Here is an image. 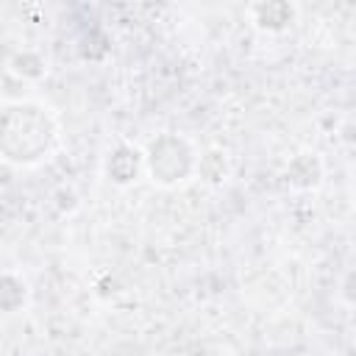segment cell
Returning <instances> with one entry per match:
<instances>
[{
	"label": "cell",
	"instance_id": "cell-1",
	"mask_svg": "<svg viewBox=\"0 0 356 356\" xmlns=\"http://www.w3.org/2000/svg\"><path fill=\"white\" fill-rule=\"evenodd\" d=\"M58 136L53 114L39 103H14L3 111L0 122V153L6 161L28 167L53 150Z\"/></svg>",
	"mask_w": 356,
	"mask_h": 356
},
{
	"label": "cell",
	"instance_id": "cell-3",
	"mask_svg": "<svg viewBox=\"0 0 356 356\" xmlns=\"http://www.w3.org/2000/svg\"><path fill=\"white\" fill-rule=\"evenodd\" d=\"M142 164H145V156H142L136 147H131V145H117V147L106 156V175H108V181L125 186V184H131V181L139 178Z\"/></svg>",
	"mask_w": 356,
	"mask_h": 356
},
{
	"label": "cell",
	"instance_id": "cell-5",
	"mask_svg": "<svg viewBox=\"0 0 356 356\" xmlns=\"http://www.w3.org/2000/svg\"><path fill=\"white\" fill-rule=\"evenodd\" d=\"M323 181V161L317 153H298L286 164V184L295 189H317Z\"/></svg>",
	"mask_w": 356,
	"mask_h": 356
},
{
	"label": "cell",
	"instance_id": "cell-7",
	"mask_svg": "<svg viewBox=\"0 0 356 356\" xmlns=\"http://www.w3.org/2000/svg\"><path fill=\"white\" fill-rule=\"evenodd\" d=\"M197 175L211 184V186H220L225 178H228V159L222 150H209L197 159Z\"/></svg>",
	"mask_w": 356,
	"mask_h": 356
},
{
	"label": "cell",
	"instance_id": "cell-9",
	"mask_svg": "<svg viewBox=\"0 0 356 356\" xmlns=\"http://www.w3.org/2000/svg\"><path fill=\"white\" fill-rule=\"evenodd\" d=\"M339 292H342V300H345V303L356 306V267L345 273V278H342V284H339Z\"/></svg>",
	"mask_w": 356,
	"mask_h": 356
},
{
	"label": "cell",
	"instance_id": "cell-2",
	"mask_svg": "<svg viewBox=\"0 0 356 356\" xmlns=\"http://www.w3.org/2000/svg\"><path fill=\"white\" fill-rule=\"evenodd\" d=\"M145 167L150 178L161 186H175L197 170V156L189 139L178 134H159L145 153Z\"/></svg>",
	"mask_w": 356,
	"mask_h": 356
},
{
	"label": "cell",
	"instance_id": "cell-4",
	"mask_svg": "<svg viewBox=\"0 0 356 356\" xmlns=\"http://www.w3.org/2000/svg\"><path fill=\"white\" fill-rule=\"evenodd\" d=\"M250 17H253L256 28L278 33L295 22V6H289L286 0H267V3L250 6Z\"/></svg>",
	"mask_w": 356,
	"mask_h": 356
},
{
	"label": "cell",
	"instance_id": "cell-8",
	"mask_svg": "<svg viewBox=\"0 0 356 356\" xmlns=\"http://www.w3.org/2000/svg\"><path fill=\"white\" fill-rule=\"evenodd\" d=\"M8 67H11L19 78H28V81H36V78H42V75L47 72L44 58H42L39 53H33V50H19V53H14L11 61H8Z\"/></svg>",
	"mask_w": 356,
	"mask_h": 356
},
{
	"label": "cell",
	"instance_id": "cell-6",
	"mask_svg": "<svg viewBox=\"0 0 356 356\" xmlns=\"http://www.w3.org/2000/svg\"><path fill=\"white\" fill-rule=\"evenodd\" d=\"M25 298H28L25 281L14 273H3V278H0V306H3V312L6 314L17 312L19 306H25Z\"/></svg>",
	"mask_w": 356,
	"mask_h": 356
}]
</instances>
